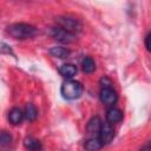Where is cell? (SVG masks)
<instances>
[{
  "instance_id": "obj_1",
  "label": "cell",
  "mask_w": 151,
  "mask_h": 151,
  "mask_svg": "<svg viewBox=\"0 0 151 151\" xmlns=\"http://www.w3.org/2000/svg\"><path fill=\"white\" fill-rule=\"evenodd\" d=\"M7 33L14 39L25 40V39H29V38H33L34 35H37L38 28L29 24L15 22L7 27Z\"/></svg>"
},
{
  "instance_id": "obj_2",
  "label": "cell",
  "mask_w": 151,
  "mask_h": 151,
  "mask_svg": "<svg viewBox=\"0 0 151 151\" xmlns=\"http://www.w3.org/2000/svg\"><path fill=\"white\" fill-rule=\"evenodd\" d=\"M61 96L67 100H74L79 98L83 93V85L73 79H67L60 88Z\"/></svg>"
},
{
  "instance_id": "obj_3",
  "label": "cell",
  "mask_w": 151,
  "mask_h": 151,
  "mask_svg": "<svg viewBox=\"0 0 151 151\" xmlns=\"http://www.w3.org/2000/svg\"><path fill=\"white\" fill-rule=\"evenodd\" d=\"M57 22L59 25V27L76 34V33H79L83 28V24L80 22L79 19L74 18V17H70V15H63V17H59L57 19Z\"/></svg>"
},
{
  "instance_id": "obj_4",
  "label": "cell",
  "mask_w": 151,
  "mask_h": 151,
  "mask_svg": "<svg viewBox=\"0 0 151 151\" xmlns=\"http://www.w3.org/2000/svg\"><path fill=\"white\" fill-rule=\"evenodd\" d=\"M99 98L105 105L113 106L118 99V96L117 92L112 88V86H101L99 92Z\"/></svg>"
},
{
  "instance_id": "obj_5",
  "label": "cell",
  "mask_w": 151,
  "mask_h": 151,
  "mask_svg": "<svg viewBox=\"0 0 151 151\" xmlns=\"http://www.w3.org/2000/svg\"><path fill=\"white\" fill-rule=\"evenodd\" d=\"M52 37L60 41V42H64V44H70V42H73L76 40V34L61 28V27H54L52 29Z\"/></svg>"
},
{
  "instance_id": "obj_6",
  "label": "cell",
  "mask_w": 151,
  "mask_h": 151,
  "mask_svg": "<svg viewBox=\"0 0 151 151\" xmlns=\"http://www.w3.org/2000/svg\"><path fill=\"white\" fill-rule=\"evenodd\" d=\"M114 137V130L111 125V123L106 122V123H101L100 130L98 132V138L100 139V142L104 144H109Z\"/></svg>"
},
{
  "instance_id": "obj_7",
  "label": "cell",
  "mask_w": 151,
  "mask_h": 151,
  "mask_svg": "<svg viewBox=\"0 0 151 151\" xmlns=\"http://www.w3.org/2000/svg\"><path fill=\"white\" fill-rule=\"evenodd\" d=\"M106 119H107V122H109V123H111V124L119 123V122L123 119V112H122L119 109L111 106V107L107 110Z\"/></svg>"
},
{
  "instance_id": "obj_8",
  "label": "cell",
  "mask_w": 151,
  "mask_h": 151,
  "mask_svg": "<svg viewBox=\"0 0 151 151\" xmlns=\"http://www.w3.org/2000/svg\"><path fill=\"white\" fill-rule=\"evenodd\" d=\"M59 73L66 79H72L77 73V67L73 64H64L59 67Z\"/></svg>"
},
{
  "instance_id": "obj_9",
  "label": "cell",
  "mask_w": 151,
  "mask_h": 151,
  "mask_svg": "<svg viewBox=\"0 0 151 151\" xmlns=\"http://www.w3.org/2000/svg\"><path fill=\"white\" fill-rule=\"evenodd\" d=\"M24 119V111L20 110L19 107H13L9 113H8V120L13 124V125H18L22 122Z\"/></svg>"
},
{
  "instance_id": "obj_10",
  "label": "cell",
  "mask_w": 151,
  "mask_h": 151,
  "mask_svg": "<svg viewBox=\"0 0 151 151\" xmlns=\"http://www.w3.org/2000/svg\"><path fill=\"white\" fill-rule=\"evenodd\" d=\"M50 54L55 58H59V59H65L70 55V50H67L63 46H54V47L50 48Z\"/></svg>"
},
{
  "instance_id": "obj_11",
  "label": "cell",
  "mask_w": 151,
  "mask_h": 151,
  "mask_svg": "<svg viewBox=\"0 0 151 151\" xmlns=\"http://www.w3.org/2000/svg\"><path fill=\"white\" fill-rule=\"evenodd\" d=\"M38 117V110L33 104H27L25 106L24 110V118L27 119L28 122H33L35 120V118Z\"/></svg>"
},
{
  "instance_id": "obj_12",
  "label": "cell",
  "mask_w": 151,
  "mask_h": 151,
  "mask_svg": "<svg viewBox=\"0 0 151 151\" xmlns=\"http://www.w3.org/2000/svg\"><path fill=\"white\" fill-rule=\"evenodd\" d=\"M101 120L99 117H93L90 119V122L87 123V132L88 133H98L101 126Z\"/></svg>"
},
{
  "instance_id": "obj_13",
  "label": "cell",
  "mask_w": 151,
  "mask_h": 151,
  "mask_svg": "<svg viewBox=\"0 0 151 151\" xmlns=\"http://www.w3.org/2000/svg\"><path fill=\"white\" fill-rule=\"evenodd\" d=\"M81 68L85 73H92L96 70V63L91 57H85L81 60Z\"/></svg>"
},
{
  "instance_id": "obj_14",
  "label": "cell",
  "mask_w": 151,
  "mask_h": 151,
  "mask_svg": "<svg viewBox=\"0 0 151 151\" xmlns=\"http://www.w3.org/2000/svg\"><path fill=\"white\" fill-rule=\"evenodd\" d=\"M84 146H85L86 150L93 151V150H98V149H100V147L103 146V143L100 142V139H99L98 137H92V138H90V139L86 140V143H85Z\"/></svg>"
},
{
  "instance_id": "obj_15",
  "label": "cell",
  "mask_w": 151,
  "mask_h": 151,
  "mask_svg": "<svg viewBox=\"0 0 151 151\" xmlns=\"http://www.w3.org/2000/svg\"><path fill=\"white\" fill-rule=\"evenodd\" d=\"M24 145H25V147L28 149V150H40V149H41L40 142H39L38 139H35V138H32V137L26 138L25 142H24Z\"/></svg>"
},
{
  "instance_id": "obj_16",
  "label": "cell",
  "mask_w": 151,
  "mask_h": 151,
  "mask_svg": "<svg viewBox=\"0 0 151 151\" xmlns=\"http://www.w3.org/2000/svg\"><path fill=\"white\" fill-rule=\"evenodd\" d=\"M12 143V136L7 131H0V147L9 146Z\"/></svg>"
},
{
  "instance_id": "obj_17",
  "label": "cell",
  "mask_w": 151,
  "mask_h": 151,
  "mask_svg": "<svg viewBox=\"0 0 151 151\" xmlns=\"http://www.w3.org/2000/svg\"><path fill=\"white\" fill-rule=\"evenodd\" d=\"M0 53L1 54H13L11 47L7 44L2 42V41H0Z\"/></svg>"
},
{
  "instance_id": "obj_18",
  "label": "cell",
  "mask_w": 151,
  "mask_h": 151,
  "mask_svg": "<svg viewBox=\"0 0 151 151\" xmlns=\"http://www.w3.org/2000/svg\"><path fill=\"white\" fill-rule=\"evenodd\" d=\"M149 40H150V33H147L145 35V47L147 51H150V44H149Z\"/></svg>"
}]
</instances>
